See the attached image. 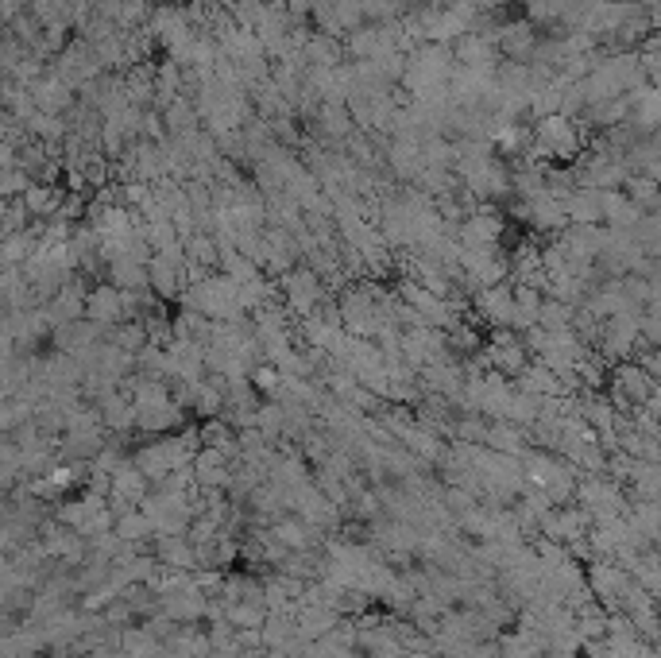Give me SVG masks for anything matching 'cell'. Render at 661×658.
<instances>
[{"instance_id": "obj_10", "label": "cell", "mask_w": 661, "mask_h": 658, "mask_svg": "<svg viewBox=\"0 0 661 658\" xmlns=\"http://www.w3.org/2000/svg\"><path fill=\"white\" fill-rule=\"evenodd\" d=\"M151 554L159 558V566L182 569V573H198V550L186 535H159L151 539Z\"/></svg>"}, {"instance_id": "obj_16", "label": "cell", "mask_w": 661, "mask_h": 658, "mask_svg": "<svg viewBox=\"0 0 661 658\" xmlns=\"http://www.w3.org/2000/svg\"><path fill=\"white\" fill-rule=\"evenodd\" d=\"M116 535L124 542H151L155 539V523L144 515V508H128L116 515Z\"/></svg>"}, {"instance_id": "obj_20", "label": "cell", "mask_w": 661, "mask_h": 658, "mask_svg": "<svg viewBox=\"0 0 661 658\" xmlns=\"http://www.w3.org/2000/svg\"><path fill=\"white\" fill-rule=\"evenodd\" d=\"M252 384L263 399H275V391L283 388V372H279V364H271V360H263L256 372H252Z\"/></svg>"}, {"instance_id": "obj_8", "label": "cell", "mask_w": 661, "mask_h": 658, "mask_svg": "<svg viewBox=\"0 0 661 658\" xmlns=\"http://www.w3.org/2000/svg\"><path fill=\"white\" fill-rule=\"evenodd\" d=\"M86 318H93L97 326H124V322H128V314H124V291L113 287L109 279L93 283V287H89Z\"/></svg>"}, {"instance_id": "obj_5", "label": "cell", "mask_w": 661, "mask_h": 658, "mask_svg": "<svg viewBox=\"0 0 661 658\" xmlns=\"http://www.w3.org/2000/svg\"><path fill=\"white\" fill-rule=\"evenodd\" d=\"M507 233L503 213L491 210L488 202H480V210H472L464 217V225L457 229L460 248H499V240Z\"/></svg>"}, {"instance_id": "obj_3", "label": "cell", "mask_w": 661, "mask_h": 658, "mask_svg": "<svg viewBox=\"0 0 661 658\" xmlns=\"http://www.w3.org/2000/svg\"><path fill=\"white\" fill-rule=\"evenodd\" d=\"M484 357H488V368H491V372H499V376H507V380H518V376H522V372L530 368L534 353L526 349L522 333L507 326V329H491V333H488Z\"/></svg>"}, {"instance_id": "obj_15", "label": "cell", "mask_w": 661, "mask_h": 658, "mask_svg": "<svg viewBox=\"0 0 661 658\" xmlns=\"http://www.w3.org/2000/svg\"><path fill=\"white\" fill-rule=\"evenodd\" d=\"M542 302H546V295L538 287H515V322H511V329L526 333V329L538 326L542 322Z\"/></svg>"}, {"instance_id": "obj_13", "label": "cell", "mask_w": 661, "mask_h": 658, "mask_svg": "<svg viewBox=\"0 0 661 658\" xmlns=\"http://www.w3.org/2000/svg\"><path fill=\"white\" fill-rule=\"evenodd\" d=\"M518 391H530V395H538V399H553V395H561V388H565V380L553 372V368H546L542 360L534 357L530 360V368L522 372L515 380Z\"/></svg>"}, {"instance_id": "obj_14", "label": "cell", "mask_w": 661, "mask_h": 658, "mask_svg": "<svg viewBox=\"0 0 661 658\" xmlns=\"http://www.w3.org/2000/svg\"><path fill=\"white\" fill-rule=\"evenodd\" d=\"M105 279L120 287V291H151V271H147L144 260H132V256H120L109 264Z\"/></svg>"}, {"instance_id": "obj_19", "label": "cell", "mask_w": 661, "mask_h": 658, "mask_svg": "<svg viewBox=\"0 0 661 658\" xmlns=\"http://www.w3.org/2000/svg\"><path fill=\"white\" fill-rule=\"evenodd\" d=\"M267 616H271L267 604H259V600H240V604H229V616H225V620H229L236 631H248V628H263Z\"/></svg>"}, {"instance_id": "obj_6", "label": "cell", "mask_w": 661, "mask_h": 658, "mask_svg": "<svg viewBox=\"0 0 661 658\" xmlns=\"http://www.w3.org/2000/svg\"><path fill=\"white\" fill-rule=\"evenodd\" d=\"M151 291L163 302H178L182 291L190 287V275H186V260H174V256H151Z\"/></svg>"}, {"instance_id": "obj_7", "label": "cell", "mask_w": 661, "mask_h": 658, "mask_svg": "<svg viewBox=\"0 0 661 658\" xmlns=\"http://www.w3.org/2000/svg\"><path fill=\"white\" fill-rule=\"evenodd\" d=\"M86 310H89V279L86 275H78L74 283H66L55 299L47 302V314H51L55 329L70 326V322H82V318H86Z\"/></svg>"}, {"instance_id": "obj_18", "label": "cell", "mask_w": 661, "mask_h": 658, "mask_svg": "<svg viewBox=\"0 0 661 658\" xmlns=\"http://www.w3.org/2000/svg\"><path fill=\"white\" fill-rule=\"evenodd\" d=\"M186 260L190 264H202V268H221V244L213 233H194V237L186 240Z\"/></svg>"}, {"instance_id": "obj_1", "label": "cell", "mask_w": 661, "mask_h": 658, "mask_svg": "<svg viewBox=\"0 0 661 658\" xmlns=\"http://www.w3.org/2000/svg\"><path fill=\"white\" fill-rule=\"evenodd\" d=\"M178 310H198L213 322H248L252 314L240 306V283L229 279L225 271H213L205 283H194L182 291Z\"/></svg>"}, {"instance_id": "obj_12", "label": "cell", "mask_w": 661, "mask_h": 658, "mask_svg": "<svg viewBox=\"0 0 661 658\" xmlns=\"http://www.w3.org/2000/svg\"><path fill=\"white\" fill-rule=\"evenodd\" d=\"M163 600V612L178 620V624H205V604L209 597L198 593V585L190 581V589H182V593H171V597H159Z\"/></svg>"}, {"instance_id": "obj_9", "label": "cell", "mask_w": 661, "mask_h": 658, "mask_svg": "<svg viewBox=\"0 0 661 658\" xmlns=\"http://www.w3.org/2000/svg\"><path fill=\"white\" fill-rule=\"evenodd\" d=\"M97 411H101V422H105L109 434H136L140 411H136V403H132L128 391H120V388L109 391V395L97 403Z\"/></svg>"}, {"instance_id": "obj_4", "label": "cell", "mask_w": 661, "mask_h": 658, "mask_svg": "<svg viewBox=\"0 0 661 658\" xmlns=\"http://www.w3.org/2000/svg\"><path fill=\"white\" fill-rule=\"evenodd\" d=\"M472 318L484 329H507L515 322V283H495L472 295Z\"/></svg>"}, {"instance_id": "obj_2", "label": "cell", "mask_w": 661, "mask_h": 658, "mask_svg": "<svg viewBox=\"0 0 661 658\" xmlns=\"http://www.w3.org/2000/svg\"><path fill=\"white\" fill-rule=\"evenodd\" d=\"M279 283V299L287 302V310L302 322V318H310L321 310V302L329 299L333 291H329V283L317 275L310 264H298V268H290L287 275H279L275 279Z\"/></svg>"}, {"instance_id": "obj_11", "label": "cell", "mask_w": 661, "mask_h": 658, "mask_svg": "<svg viewBox=\"0 0 661 658\" xmlns=\"http://www.w3.org/2000/svg\"><path fill=\"white\" fill-rule=\"evenodd\" d=\"M132 465L144 473L151 484H163V480L171 477V461H167V449H163V442L159 438H144V442H136V449H132Z\"/></svg>"}, {"instance_id": "obj_17", "label": "cell", "mask_w": 661, "mask_h": 658, "mask_svg": "<svg viewBox=\"0 0 661 658\" xmlns=\"http://www.w3.org/2000/svg\"><path fill=\"white\" fill-rule=\"evenodd\" d=\"M105 341H113V345H120L124 353H144L147 345H151V333H147L144 322H124V326H109V337Z\"/></svg>"}]
</instances>
